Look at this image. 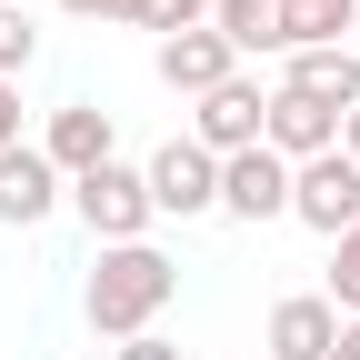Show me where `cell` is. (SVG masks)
Instances as JSON below:
<instances>
[{
  "mask_svg": "<svg viewBox=\"0 0 360 360\" xmlns=\"http://www.w3.org/2000/svg\"><path fill=\"white\" fill-rule=\"evenodd\" d=\"M170 290H180V260H170L160 240H120V250L90 260L80 310H90V330H101V340H141L160 310H170Z\"/></svg>",
  "mask_w": 360,
  "mask_h": 360,
  "instance_id": "1",
  "label": "cell"
},
{
  "mask_svg": "<svg viewBox=\"0 0 360 360\" xmlns=\"http://www.w3.org/2000/svg\"><path fill=\"white\" fill-rule=\"evenodd\" d=\"M70 210H80V231L101 240V250H120V240H150V180L130 170V160H101L90 180H70Z\"/></svg>",
  "mask_w": 360,
  "mask_h": 360,
  "instance_id": "2",
  "label": "cell"
},
{
  "mask_svg": "<svg viewBox=\"0 0 360 360\" xmlns=\"http://www.w3.org/2000/svg\"><path fill=\"white\" fill-rule=\"evenodd\" d=\"M290 220H300V231H321V240L360 231V160H350V150L300 160V170H290Z\"/></svg>",
  "mask_w": 360,
  "mask_h": 360,
  "instance_id": "3",
  "label": "cell"
},
{
  "mask_svg": "<svg viewBox=\"0 0 360 360\" xmlns=\"http://www.w3.org/2000/svg\"><path fill=\"white\" fill-rule=\"evenodd\" d=\"M141 180H150V210H160V220H200V210H220V160H210L200 141H160V150L141 160Z\"/></svg>",
  "mask_w": 360,
  "mask_h": 360,
  "instance_id": "4",
  "label": "cell"
},
{
  "mask_svg": "<svg viewBox=\"0 0 360 360\" xmlns=\"http://www.w3.org/2000/svg\"><path fill=\"white\" fill-rule=\"evenodd\" d=\"M260 120H270V90L240 70V80H220L210 101H191V141L210 160H231V150H260Z\"/></svg>",
  "mask_w": 360,
  "mask_h": 360,
  "instance_id": "5",
  "label": "cell"
},
{
  "mask_svg": "<svg viewBox=\"0 0 360 360\" xmlns=\"http://www.w3.org/2000/svg\"><path fill=\"white\" fill-rule=\"evenodd\" d=\"M40 160H51L60 180H90L101 160H120L110 110H101V101H60V110H51V130H40Z\"/></svg>",
  "mask_w": 360,
  "mask_h": 360,
  "instance_id": "6",
  "label": "cell"
},
{
  "mask_svg": "<svg viewBox=\"0 0 360 360\" xmlns=\"http://www.w3.org/2000/svg\"><path fill=\"white\" fill-rule=\"evenodd\" d=\"M260 150H281L290 170H300V160H321V150H340V110H330V101H310V90H281V80H270Z\"/></svg>",
  "mask_w": 360,
  "mask_h": 360,
  "instance_id": "7",
  "label": "cell"
},
{
  "mask_svg": "<svg viewBox=\"0 0 360 360\" xmlns=\"http://www.w3.org/2000/svg\"><path fill=\"white\" fill-rule=\"evenodd\" d=\"M60 200H70V180L40 160V141H11V150H0V231H40Z\"/></svg>",
  "mask_w": 360,
  "mask_h": 360,
  "instance_id": "8",
  "label": "cell"
},
{
  "mask_svg": "<svg viewBox=\"0 0 360 360\" xmlns=\"http://www.w3.org/2000/svg\"><path fill=\"white\" fill-rule=\"evenodd\" d=\"M220 210L250 220V231L260 220H290V160L281 150H231L220 160Z\"/></svg>",
  "mask_w": 360,
  "mask_h": 360,
  "instance_id": "9",
  "label": "cell"
},
{
  "mask_svg": "<svg viewBox=\"0 0 360 360\" xmlns=\"http://www.w3.org/2000/svg\"><path fill=\"white\" fill-rule=\"evenodd\" d=\"M340 350V310L321 290H290V300H270V321H260V360H330Z\"/></svg>",
  "mask_w": 360,
  "mask_h": 360,
  "instance_id": "10",
  "label": "cell"
},
{
  "mask_svg": "<svg viewBox=\"0 0 360 360\" xmlns=\"http://www.w3.org/2000/svg\"><path fill=\"white\" fill-rule=\"evenodd\" d=\"M150 70H160V90H180V101H210L220 80H240V51L220 30H180V40L150 51Z\"/></svg>",
  "mask_w": 360,
  "mask_h": 360,
  "instance_id": "11",
  "label": "cell"
},
{
  "mask_svg": "<svg viewBox=\"0 0 360 360\" xmlns=\"http://www.w3.org/2000/svg\"><path fill=\"white\" fill-rule=\"evenodd\" d=\"M281 90H310V101H330L340 120L360 110V51L340 40V51H290L281 60Z\"/></svg>",
  "mask_w": 360,
  "mask_h": 360,
  "instance_id": "12",
  "label": "cell"
},
{
  "mask_svg": "<svg viewBox=\"0 0 360 360\" xmlns=\"http://www.w3.org/2000/svg\"><path fill=\"white\" fill-rule=\"evenodd\" d=\"M360 20V0H281V60L290 51H340Z\"/></svg>",
  "mask_w": 360,
  "mask_h": 360,
  "instance_id": "13",
  "label": "cell"
},
{
  "mask_svg": "<svg viewBox=\"0 0 360 360\" xmlns=\"http://www.w3.org/2000/svg\"><path fill=\"white\" fill-rule=\"evenodd\" d=\"M210 30L231 40V51H281V0H210Z\"/></svg>",
  "mask_w": 360,
  "mask_h": 360,
  "instance_id": "14",
  "label": "cell"
},
{
  "mask_svg": "<svg viewBox=\"0 0 360 360\" xmlns=\"http://www.w3.org/2000/svg\"><path fill=\"white\" fill-rule=\"evenodd\" d=\"M30 60H40V20L20 11V0H0V80H20Z\"/></svg>",
  "mask_w": 360,
  "mask_h": 360,
  "instance_id": "15",
  "label": "cell"
},
{
  "mask_svg": "<svg viewBox=\"0 0 360 360\" xmlns=\"http://www.w3.org/2000/svg\"><path fill=\"white\" fill-rule=\"evenodd\" d=\"M130 30H160V40L210 30V0H130Z\"/></svg>",
  "mask_w": 360,
  "mask_h": 360,
  "instance_id": "16",
  "label": "cell"
},
{
  "mask_svg": "<svg viewBox=\"0 0 360 360\" xmlns=\"http://www.w3.org/2000/svg\"><path fill=\"white\" fill-rule=\"evenodd\" d=\"M321 300L340 310V321H360V231L330 240V290H321Z\"/></svg>",
  "mask_w": 360,
  "mask_h": 360,
  "instance_id": "17",
  "label": "cell"
},
{
  "mask_svg": "<svg viewBox=\"0 0 360 360\" xmlns=\"http://www.w3.org/2000/svg\"><path fill=\"white\" fill-rule=\"evenodd\" d=\"M110 360H180V350H170V340H160V330H141V340H120V350H110Z\"/></svg>",
  "mask_w": 360,
  "mask_h": 360,
  "instance_id": "18",
  "label": "cell"
},
{
  "mask_svg": "<svg viewBox=\"0 0 360 360\" xmlns=\"http://www.w3.org/2000/svg\"><path fill=\"white\" fill-rule=\"evenodd\" d=\"M20 141V80H0V150Z\"/></svg>",
  "mask_w": 360,
  "mask_h": 360,
  "instance_id": "19",
  "label": "cell"
},
{
  "mask_svg": "<svg viewBox=\"0 0 360 360\" xmlns=\"http://www.w3.org/2000/svg\"><path fill=\"white\" fill-rule=\"evenodd\" d=\"M70 20H130V0H60Z\"/></svg>",
  "mask_w": 360,
  "mask_h": 360,
  "instance_id": "20",
  "label": "cell"
},
{
  "mask_svg": "<svg viewBox=\"0 0 360 360\" xmlns=\"http://www.w3.org/2000/svg\"><path fill=\"white\" fill-rule=\"evenodd\" d=\"M340 150H350V160H360V110H350V120H340Z\"/></svg>",
  "mask_w": 360,
  "mask_h": 360,
  "instance_id": "21",
  "label": "cell"
},
{
  "mask_svg": "<svg viewBox=\"0 0 360 360\" xmlns=\"http://www.w3.org/2000/svg\"><path fill=\"white\" fill-rule=\"evenodd\" d=\"M340 360H360V321H340Z\"/></svg>",
  "mask_w": 360,
  "mask_h": 360,
  "instance_id": "22",
  "label": "cell"
},
{
  "mask_svg": "<svg viewBox=\"0 0 360 360\" xmlns=\"http://www.w3.org/2000/svg\"><path fill=\"white\" fill-rule=\"evenodd\" d=\"M350 51H360V20H350Z\"/></svg>",
  "mask_w": 360,
  "mask_h": 360,
  "instance_id": "23",
  "label": "cell"
},
{
  "mask_svg": "<svg viewBox=\"0 0 360 360\" xmlns=\"http://www.w3.org/2000/svg\"><path fill=\"white\" fill-rule=\"evenodd\" d=\"M220 360H240V350H220Z\"/></svg>",
  "mask_w": 360,
  "mask_h": 360,
  "instance_id": "24",
  "label": "cell"
},
{
  "mask_svg": "<svg viewBox=\"0 0 360 360\" xmlns=\"http://www.w3.org/2000/svg\"><path fill=\"white\" fill-rule=\"evenodd\" d=\"M20 11H30V0H20Z\"/></svg>",
  "mask_w": 360,
  "mask_h": 360,
  "instance_id": "25",
  "label": "cell"
},
{
  "mask_svg": "<svg viewBox=\"0 0 360 360\" xmlns=\"http://www.w3.org/2000/svg\"><path fill=\"white\" fill-rule=\"evenodd\" d=\"M330 360H340V350H330Z\"/></svg>",
  "mask_w": 360,
  "mask_h": 360,
  "instance_id": "26",
  "label": "cell"
}]
</instances>
